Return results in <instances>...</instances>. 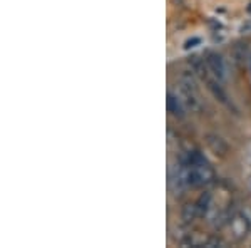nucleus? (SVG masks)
Here are the masks:
<instances>
[{
	"label": "nucleus",
	"mask_w": 251,
	"mask_h": 248,
	"mask_svg": "<svg viewBox=\"0 0 251 248\" xmlns=\"http://www.w3.org/2000/svg\"><path fill=\"white\" fill-rule=\"evenodd\" d=\"M196 89L191 86H186V84H179V99L183 101V104L194 114H200L201 112V104L198 101L196 94H194Z\"/></svg>",
	"instance_id": "2"
},
{
	"label": "nucleus",
	"mask_w": 251,
	"mask_h": 248,
	"mask_svg": "<svg viewBox=\"0 0 251 248\" xmlns=\"http://www.w3.org/2000/svg\"><path fill=\"white\" fill-rule=\"evenodd\" d=\"M228 225H229V228H231L233 237L238 238V240L245 238L246 235L250 233V230H251V221L241 213L233 215L231 220L228 221Z\"/></svg>",
	"instance_id": "1"
},
{
	"label": "nucleus",
	"mask_w": 251,
	"mask_h": 248,
	"mask_svg": "<svg viewBox=\"0 0 251 248\" xmlns=\"http://www.w3.org/2000/svg\"><path fill=\"white\" fill-rule=\"evenodd\" d=\"M206 84H208V89L211 91V94L216 97L218 101H220L221 104H225L226 108H229L231 109L233 108V104H231V101L228 99V94L225 92V89H223L221 86V81H218L214 76H209V77H206Z\"/></svg>",
	"instance_id": "4"
},
{
	"label": "nucleus",
	"mask_w": 251,
	"mask_h": 248,
	"mask_svg": "<svg viewBox=\"0 0 251 248\" xmlns=\"http://www.w3.org/2000/svg\"><path fill=\"white\" fill-rule=\"evenodd\" d=\"M168 111L171 112L174 117H184V104L177 96L169 92L168 94Z\"/></svg>",
	"instance_id": "6"
},
{
	"label": "nucleus",
	"mask_w": 251,
	"mask_h": 248,
	"mask_svg": "<svg viewBox=\"0 0 251 248\" xmlns=\"http://www.w3.org/2000/svg\"><path fill=\"white\" fill-rule=\"evenodd\" d=\"M206 62H208V67H209V72L216 77L218 81H226V67H225V62H223L221 55L216 54V52H209L206 55Z\"/></svg>",
	"instance_id": "3"
},
{
	"label": "nucleus",
	"mask_w": 251,
	"mask_h": 248,
	"mask_svg": "<svg viewBox=\"0 0 251 248\" xmlns=\"http://www.w3.org/2000/svg\"><path fill=\"white\" fill-rule=\"evenodd\" d=\"M206 143H208L209 149L214 154H218V156H226V153H228V144L225 143V139L216 136V134H208L206 136Z\"/></svg>",
	"instance_id": "5"
},
{
	"label": "nucleus",
	"mask_w": 251,
	"mask_h": 248,
	"mask_svg": "<svg viewBox=\"0 0 251 248\" xmlns=\"http://www.w3.org/2000/svg\"><path fill=\"white\" fill-rule=\"evenodd\" d=\"M194 206H196L198 213H200V218L204 217L206 213L209 211V208H211V194L209 193H203L200 198L196 200V203H194Z\"/></svg>",
	"instance_id": "7"
},
{
	"label": "nucleus",
	"mask_w": 251,
	"mask_h": 248,
	"mask_svg": "<svg viewBox=\"0 0 251 248\" xmlns=\"http://www.w3.org/2000/svg\"><path fill=\"white\" fill-rule=\"evenodd\" d=\"M248 71H250V79H251V54L248 55Z\"/></svg>",
	"instance_id": "9"
},
{
	"label": "nucleus",
	"mask_w": 251,
	"mask_h": 248,
	"mask_svg": "<svg viewBox=\"0 0 251 248\" xmlns=\"http://www.w3.org/2000/svg\"><path fill=\"white\" fill-rule=\"evenodd\" d=\"M198 218H200V213H198L194 203H193V205H186L183 208V220H184V221L186 223H193L194 220H198Z\"/></svg>",
	"instance_id": "8"
},
{
	"label": "nucleus",
	"mask_w": 251,
	"mask_h": 248,
	"mask_svg": "<svg viewBox=\"0 0 251 248\" xmlns=\"http://www.w3.org/2000/svg\"><path fill=\"white\" fill-rule=\"evenodd\" d=\"M248 10H250V12H251V7H250V9H248Z\"/></svg>",
	"instance_id": "10"
}]
</instances>
